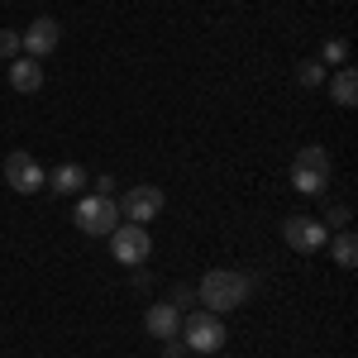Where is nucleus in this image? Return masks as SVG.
Returning a JSON list of instances; mask_svg holds the SVG:
<instances>
[{
  "mask_svg": "<svg viewBox=\"0 0 358 358\" xmlns=\"http://www.w3.org/2000/svg\"><path fill=\"white\" fill-rule=\"evenodd\" d=\"M248 296V277L244 273H224V268H215V273L201 277V287H196V301H206V310L210 315H224V310H239Z\"/></svg>",
  "mask_w": 358,
  "mask_h": 358,
  "instance_id": "f257e3e1",
  "label": "nucleus"
},
{
  "mask_svg": "<svg viewBox=\"0 0 358 358\" xmlns=\"http://www.w3.org/2000/svg\"><path fill=\"white\" fill-rule=\"evenodd\" d=\"M292 182H296L301 196H320L325 182H330V153H325L320 143H306L301 153L292 158Z\"/></svg>",
  "mask_w": 358,
  "mask_h": 358,
  "instance_id": "f03ea898",
  "label": "nucleus"
},
{
  "mask_svg": "<svg viewBox=\"0 0 358 358\" xmlns=\"http://www.w3.org/2000/svg\"><path fill=\"white\" fill-rule=\"evenodd\" d=\"M115 224H120V206H115L110 196H86V201H77V229H82V234L110 239Z\"/></svg>",
  "mask_w": 358,
  "mask_h": 358,
  "instance_id": "7ed1b4c3",
  "label": "nucleus"
},
{
  "mask_svg": "<svg viewBox=\"0 0 358 358\" xmlns=\"http://www.w3.org/2000/svg\"><path fill=\"white\" fill-rule=\"evenodd\" d=\"M182 330H187V349L192 354H220L224 349V325L220 315H210V310H196V315H182Z\"/></svg>",
  "mask_w": 358,
  "mask_h": 358,
  "instance_id": "20e7f679",
  "label": "nucleus"
},
{
  "mask_svg": "<svg viewBox=\"0 0 358 358\" xmlns=\"http://www.w3.org/2000/svg\"><path fill=\"white\" fill-rule=\"evenodd\" d=\"M110 253L124 263V268H138L148 253H153V239H148V229L143 224H115V234H110Z\"/></svg>",
  "mask_w": 358,
  "mask_h": 358,
  "instance_id": "39448f33",
  "label": "nucleus"
},
{
  "mask_svg": "<svg viewBox=\"0 0 358 358\" xmlns=\"http://www.w3.org/2000/svg\"><path fill=\"white\" fill-rule=\"evenodd\" d=\"M163 187H129V192L120 196V220H129V224H143V220H153L158 210H163Z\"/></svg>",
  "mask_w": 358,
  "mask_h": 358,
  "instance_id": "423d86ee",
  "label": "nucleus"
},
{
  "mask_svg": "<svg viewBox=\"0 0 358 358\" xmlns=\"http://www.w3.org/2000/svg\"><path fill=\"white\" fill-rule=\"evenodd\" d=\"M5 182L15 187L20 196H34L48 177H43V167L34 163V153H24V148H15L10 158H5Z\"/></svg>",
  "mask_w": 358,
  "mask_h": 358,
  "instance_id": "0eeeda50",
  "label": "nucleus"
},
{
  "mask_svg": "<svg viewBox=\"0 0 358 358\" xmlns=\"http://www.w3.org/2000/svg\"><path fill=\"white\" fill-rule=\"evenodd\" d=\"M20 43H24L29 57H48L57 43H62V24H57L53 15H38L29 29H20Z\"/></svg>",
  "mask_w": 358,
  "mask_h": 358,
  "instance_id": "6e6552de",
  "label": "nucleus"
},
{
  "mask_svg": "<svg viewBox=\"0 0 358 358\" xmlns=\"http://www.w3.org/2000/svg\"><path fill=\"white\" fill-rule=\"evenodd\" d=\"M282 239H287V244L296 248V253H320L330 234H325V224H320V220H306V215H292V220L282 224Z\"/></svg>",
  "mask_w": 358,
  "mask_h": 358,
  "instance_id": "1a4fd4ad",
  "label": "nucleus"
},
{
  "mask_svg": "<svg viewBox=\"0 0 358 358\" xmlns=\"http://www.w3.org/2000/svg\"><path fill=\"white\" fill-rule=\"evenodd\" d=\"M143 325H148L153 339H177V330H182V310H177L172 301H158V306H148Z\"/></svg>",
  "mask_w": 358,
  "mask_h": 358,
  "instance_id": "9d476101",
  "label": "nucleus"
},
{
  "mask_svg": "<svg viewBox=\"0 0 358 358\" xmlns=\"http://www.w3.org/2000/svg\"><path fill=\"white\" fill-rule=\"evenodd\" d=\"M10 86H15V91H38V86H43L38 57H10Z\"/></svg>",
  "mask_w": 358,
  "mask_h": 358,
  "instance_id": "9b49d317",
  "label": "nucleus"
},
{
  "mask_svg": "<svg viewBox=\"0 0 358 358\" xmlns=\"http://www.w3.org/2000/svg\"><path fill=\"white\" fill-rule=\"evenodd\" d=\"M43 187H53L57 196L82 192V187H86V167H77V163H62V167H53V177H48Z\"/></svg>",
  "mask_w": 358,
  "mask_h": 358,
  "instance_id": "f8f14e48",
  "label": "nucleus"
},
{
  "mask_svg": "<svg viewBox=\"0 0 358 358\" xmlns=\"http://www.w3.org/2000/svg\"><path fill=\"white\" fill-rule=\"evenodd\" d=\"M330 96H334V106H344V110H354V106H358V77H354V67H344V72H334V82H330Z\"/></svg>",
  "mask_w": 358,
  "mask_h": 358,
  "instance_id": "ddd939ff",
  "label": "nucleus"
},
{
  "mask_svg": "<svg viewBox=\"0 0 358 358\" xmlns=\"http://www.w3.org/2000/svg\"><path fill=\"white\" fill-rule=\"evenodd\" d=\"M330 253H334V263H339V268H354V263H358V239L349 234V229H344V234L334 239Z\"/></svg>",
  "mask_w": 358,
  "mask_h": 358,
  "instance_id": "4468645a",
  "label": "nucleus"
},
{
  "mask_svg": "<svg viewBox=\"0 0 358 358\" xmlns=\"http://www.w3.org/2000/svg\"><path fill=\"white\" fill-rule=\"evenodd\" d=\"M296 82L301 86H320L325 82V62H301V67H296Z\"/></svg>",
  "mask_w": 358,
  "mask_h": 358,
  "instance_id": "2eb2a0df",
  "label": "nucleus"
},
{
  "mask_svg": "<svg viewBox=\"0 0 358 358\" xmlns=\"http://www.w3.org/2000/svg\"><path fill=\"white\" fill-rule=\"evenodd\" d=\"M20 48H24L20 43V29H0V57L10 62V57H20Z\"/></svg>",
  "mask_w": 358,
  "mask_h": 358,
  "instance_id": "dca6fc26",
  "label": "nucleus"
},
{
  "mask_svg": "<svg viewBox=\"0 0 358 358\" xmlns=\"http://www.w3.org/2000/svg\"><path fill=\"white\" fill-rule=\"evenodd\" d=\"M344 57H349V43L344 38H330L325 43V62H344Z\"/></svg>",
  "mask_w": 358,
  "mask_h": 358,
  "instance_id": "f3484780",
  "label": "nucleus"
},
{
  "mask_svg": "<svg viewBox=\"0 0 358 358\" xmlns=\"http://www.w3.org/2000/svg\"><path fill=\"white\" fill-rule=\"evenodd\" d=\"M196 301V287H177V292H172V306H177V310H182V315H187V306Z\"/></svg>",
  "mask_w": 358,
  "mask_h": 358,
  "instance_id": "a211bd4d",
  "label": "nucleus"
},
{
  "mask_svg": "<svg viewBox=\"0 0 358 358\" xmlns=\"http://www.w3.org/2000/svg\"><path fill=\"white\" fill-rule=\"evenodd\" d=\"M163 358H187V344L182 339H163Z\"/></svg>",
  "mask_w": 358,
  "mask_h": 358,
  "instance_id": "6ab92c4d",
  "label": "nucleus"
},
{
  "mask_svg": "<svg viewBox=\"0 0 358 358\" xmlns=\"http://www.w3.org/2000/svg\"><path fill=\"white\" fill-rule=\"evenodd\" d=\"M325 220L334 224V229H344V224H349V206H334L330 215H325Z\"/></svg>",
  "mask_w": 358,
  "mask_h": 358,
  "instance_id": "aec40b11",
  "label": "nucleus"
}]
</instances>
